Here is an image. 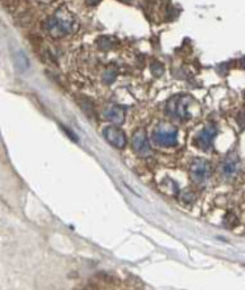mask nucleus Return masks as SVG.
Masks as SVG:
<instances>
[{
    "mask_svg": "<svg viewBox=\"0 0 245 290\" xmlns=\"http://www.w3.org/2000/svg\"><path fill=\"white\" fill-rule=\"evenodd\" d=\"M104 118L108 120L110 122H112L113 124L120 125L123 123L124 118H126V113H124L121 107L113 106L104 111Z\"/></svg>",
    "mask_w": 245,
    "mask_h": 290,
    "instance_id": "obj_9",
    "label": "nucleus"
},
{
    "mask_svg": "<svg viewBox=\"0 0 245 290\" xmlns=\"http://www.w3.org/2000/svg\"><path fill=\"white\" fill-rule=\"evenodd\" d=\"M241 62H242V67H243V68H245V58H243V59H242V61H241Z\"/></svg>",
    "mask_w": 245,
    "mask_h": 290,
    "instance_id": "obj_19",
    "label": "nucleus"
},
{
    "mask_svg": "<svg viewBox=\"0 0 245 290\" xmlns=\"http://www.w3.org/2000/svg\"><path fill=\"white\" fill-rule=\"evenodd\" d=\"M216 133H217V128L214 124L207 125V127H205L200 131L197 136V138H195L194 141L195 146L201 150H208L212 145V141L215 139Z\"/></svg>",
    "mask_w": 245,
    "mask_h": 290,
    "instance_id": "obj_6",
    "label": "nucleus"
},
{
    "mask_svg": "<svg viewBox=\"0 0 245 290\" xmlns=\"http://www.w3.org/2000/svg\"><path fill=\"white\" fill-rule=\"evenodd\" d=\"M238 158L236 155L231 154L228 155L224 163H222V166H221V172L224 174V176L231 179L234 177L235 175L237 174L238 171Z\"/></svg>",
    "mask_w": 245,
    "mask_h": 290,
    "instance_id": "obj_8",
    "label": "nucleus"
},
{
    "mask_svg": "<svg viewBox=\"0 0 245 290\" xmlns=\"http://www.w3.org/2000/svg\"><path fill=\"white\" fill-rule=\"evenodd\" d=\"M44 30L54 39L72 34L78 29L75 16L66 9H58L44 21Z\"/></svg>",
    "mask_w": 245,
    "mask_h": 290,
    "instance_id": "obj_1",
    "label": "nucleus"
},
{
    "mask_svg": "<svg viewBox=\"0 0 245 290\" xmlns=\"http://www.w3.org/2000/svg\"><path fill=\"white\" fill-rule=\"evenodd\" d=\"M151 139L161 147H172L177 144V129L168 123H161L152 131Z\"/></svg>",
    "mask_w": 245,
    "mask_h": 290,
    "instance_id": "obj_2",
    "label": "nucleus"
},
{
    "mask_svg": "<svg viewBox=\"0 0 245 290\" xmlns=\"http://www.w3.org/2000/svg\"><path fill=\"white\" fill-rule=\"evenodd\" d=\"M180 199H181L183 202H186V204H191V202L194 201L195 195L192 191L186 189L184 191H182L181 193H180Z\"/></svg>",
    "mask_w": 245,
    "mask_h": 290,
    "instance_id": "obj_14",
    "label": "nucleus"
},
{
    "mask_svg": "<svg viewBox=\"0 0 245 290\" xmlns=\"http://www.w3.org/2000/svg\"><path fill=\"white\" fill-rule=\"evenodd\" d=\"M150 70L151 74L154 75L155 77H161L163 73H164V65H163L161 62H154L150 65Z\"/></svg>",
    "mask_w": 245,
    "mask_h": 290,
    "instance_id": "obj_15",
    "label": "nucleus"
},
{
    "mask_svg": "<svg viewBox=\"0 0 245 290\" xmlns=\"http://www.w3.org/2000/svg\"><path fill=\"white\" fill-rule=\"evenodd\" d=\"M212 168L210 163L203 158H197L190 166V177L197 184H203L210 177Z\"/></svg>",
    "mask_w": 245,
    "mask_h": 290,
    "instance_id": "obj_4",
    "label": "nucleus"
},
{
    "mask_svg": "<svg viewBox=\"0 0 245 290\" xmlns=\"http://www.w3.org/2000/svg\"><path fill=\"white\" fill-rule=\"evenodd\" d=\"M117 76H118V70L114 67H108L104 71V74H103V81H104L105 84L110 85L113 83L114 80H116Z\"/></svg>",
    "mask_w": 245,
    "mask_h": 290,
    "instance_id": "obj_13",
    "label": "nucleus"
},
{
    "mask_svg": "<svg viewBox=\"0 0 245 290\" xmlns=\"http://www.w3.org/2000/svg\"><path fill=\"white\" fill-rule=\"evenodd\" d=\"M237 224H238L237 218L232 215V213H228V215H226V217L224 218V225L227 227H235Z\"/></svg>",
    "mask_w": 245,
    "mask_h": 290,
    "instance_id": "obj_16",
    "label": "nucleus"
},
{
    "mask_svg": "<svg viewBox=\"0 0 245 290\" xmlns=\"http://www.w3.org/2000/svg\"><path fill=\"white\" fill-rule=\"evenodd\" d=\"M103 135H104V138L108 144H111L118 149H122L127 145L126 135H124L123 130L117 127L116 124L106 127L104 131H103Z\"/></svg>",
    "mask_w": 245,
    "mask_h": 290,
    "instance_id": "obj_5",
    "label": "nucleus"
},
{
    "mask_svg": "<svg viewBox=\"0 0 245 290\" xmlns=\"http://www.w3.org/2000/svg\"><path fill=\"white\" fill-rule=\"evenodd\" d=\"M114 41H116V40H114L113 37H111V36L102 35L96 40V44H97V47H99L100 50L108 51L114 47Z\"/></svg>",
    "mask_w": 245,
    "mask_h": 290,
    "instance_id": "obj_10",
    "label": "nucleus"
},
{
    "mask_svg": "<svg viewBox=\"0 0 245 290\" xmlns=\"http://www.w3.org/2000/svg\"><path fill=\"white\" fill-rule=\"evenodd\" d=\"M190 97L187 95H177L172 97L167 102L166 105V114L173 119L176 120H188L190 119L189 105H190Z\"/></svg>",
    "mask_w": 245,
    "mask_h": 290,
    "instance_id": "obj_3",
    "label": "nucleus"
},
{
    "mask_svg": "<svg viewBox=\"0 0 245 290\" xmlns=\"http://www.w3.org/2000/svg\"><path fill=\"white\" fill-rule=\"evenodd\" d=\"M15 62H16V67H17L20 71H24L30 67L29 59H27V57L25 56V53H23V52H18L17 54H16Z\"/></svg>",
    "mask_w": 245,
    "mask_h": 290,
    "instance_id": "obj_12",
    "label": "nucleus"
},
{
    "mask_svg": "<svg viewBox=\"0 0 245 290\" xmlns=\"http://www.w3.org/2000/svg\"><path fill=\"white\" fill-rule=\"evenodd\" d=\"M79 104H80V106L81 108H83V111L87 114V116H90L92 117L94 114V103L93 101L91 100V98L88 97H86V96H83L79 100Z\"/></svg>",
    "mask_w": 245,
    "mask_h": 290,
    "instance_id": "obj_11",
    "label": "nucleus"
},
{
    "mask_svg": "<svg viewBox=\"0 0 245 290\" xmlns=\"http://www.w3.org/2000/svg\"><path fill=\"white\" fill-rule=\"evenodd\" d=\"M132 148L137 155L146 157L150 154V146L147 139L146 132L143 129L136 131L132 136Z\"/></svg>",
    "mask_w": 245,
    "mask_h": 290,
    "instance_id": "obj_7",
    "label": "nucleus"
},
{
    "mask_svg": "<svg viewBox=\"0 0 245 290\" xmlns=\"http://www.w3.org/2000/svg\"><path fill=\"white\" fill-rule=\"evenodd\" d=\"M102 0H86V4L88 5V6H96L97 4H100Z\"/></svg>",
    "mask_w": 245,
    "mask_h": 290,
    "instance_id": "obj_18",
    "label": "nucleus"
},
{
    "mask_svg": "<svg viewBox=\"0 0 245 290\" xmlns=\"http://www.w3.org/2000/svg\"><path fill=\"white\" fill-rule=\"evenodd\" d=\"M120 2H122V3H126V4H129V3H130V0H120Z\"/></svg>",
    "mask_w": 245,
    "mask_h": 290,
    "instance_id": "obj_20",
    "label": "nucleus"
},
{
    "mask_svg": "<svg viewBox=\"0 0 245 290\" xmlns=\"http://www.w3.org/2000/svg\"><path fill=\"white\" fill-rule=\"evenodd\" d=\"M237 123L241 125L242 128H245V113H239L237 117Z\"/></svg>",
    "mask_w": 245,
    "mask_h": 290,
    "instance_id": "obj_17",
    "label": "nucleus"
}]
</instances>
